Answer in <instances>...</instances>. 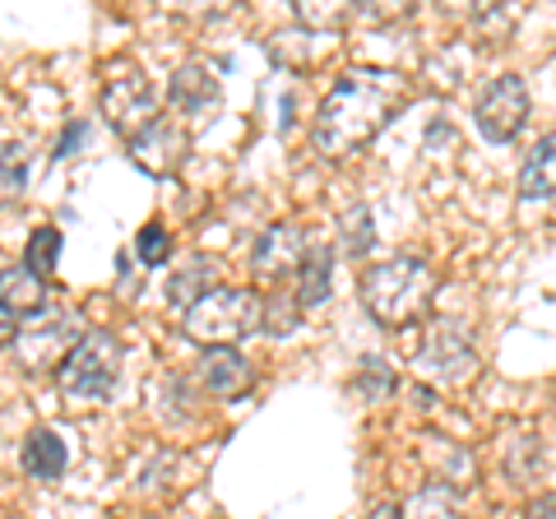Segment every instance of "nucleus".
Here are the masks:
<instances>
[{"label":"nucleus","instance_id":"bb28decb","mask_svg":"<svg viewBox=\"0 0 556 519\" xmlns=\"http://www.w3.org/2000/svg\"><path fill=\"white\" fill-rule=\"evenodd\" d=\"M14 334H20V320H14L10 311H0V349H10Z\"/></svg>","mask_w":556,"mask_h":519},{"label":"nucleus","instance_id":"423d86ee","mask_svg":"<svg viewBox=\"0 0 556 519\" xmlns=\"http://www.w3.org/2000/svg\"><path fill=\"white\" fill-rule=\"evenodd\" d=\"M473 126L486 144H510L529 126V84L519 75H496L478 98Z\"/></svg>","mask_w":556,"mask_h":519},{"label":"nucleus","instance_id":"4468645a","mask_svg":"<svg viewBox=\"0 0 556 519\" xmlns=\"http://www.w3.org/2000/svg\"><path fill=\"white\" fill-rule=\"evenodd\" d=\"M556 195V130L543 135L519 163V200H552Z\"/></svg>","mask_w":556,"mask_h":519},{"label":"nucleus","instance_id":"393cba45","mask_svg":"<svg viewBox=\"0 0 556 519\" xmlns=\"http://www.w3.org/2000/svg\"><path fill=\"white\" fill-rule=\"evenodd\" d=\"M525 519H556V492H543V496H538Z\"/></svg>","mask_w":556,"mask_h":519},{"label":"nucleus","instance_id":"f8f14e48","mask_svg":"<svg viewBox=\"0 0 556 519\" xmlns=\"http://www.w3.org/2000/svg\"><path fill=\"white\" fill-rule=\"evenodd\" d=\"M218 98H223V89H218L214 71H204V65H195V61L181 65L167 84V102L177 112H190V116H204L208 107H218Z\"/></svg>","mask_w":556,"mask_h":519},{"label":"nucleus","instance_id":"f257e3e1","mask_svg":"<svg viewBox=\"0 0 556 519\" xmlns=\"http://www.w3.org/2000/svg\"><path fill=\"white\" fill-rule=\"evenodd\" d=\"M404 102H408V79L399 71L357 65V71L339 75V84L325 93L311 140H316L325 159H348V153L367 149L404 112Z\"/></svg>","mask_w":556,"mask_h":519},{"label":"nucleus","instance_id":"7ed1b4c3","mask_svg":"<svg viewBox=\"0 0 556 519\" xmlns=\"http://www.w3.org/2000/svg\"><path fill=\"white\" fill-rule=\"evenodd\" d=\"M260 316H265V302L255 288H214L186 311L181 330L200 349H237V339L260 330Z\"/></svg>","mask_w":556,"mask_h":519},{"label":"nucleus","instance_id":"6ab92c4d","mask_svg":"<svg viewBox=\"0 0 556 519\" xmlns=\"http://www.w3.org/2000/svg\"><path fill=\"white\" fill-rule=\"evenodd\" d=\"M56 260H61V228H38L24 246V269L47 283L51 274H56Z\"/></svg>","mask_w":556,"mask_h":519},{"label":"nucleus","instance_id":"0eeeda50","mask_svg":"<svg viewBox=\"0 0 556 519\" xmlns=\"http://www.w3.org/2000/svg\"><path fill=\"white\" fill-rule=\"evenodd\" d=\"M102 116L112 121V130H121L126 140H135L144 126L159 121V89L149 84L144 71H121L116 79H108V89H102Z\"/></svg>","mask_w":556,"mask_h":519},{"label":"nucleus","instance_id":"b1692460","mask_svg":"<svg viewBox=\"0 0 556 519\" xmlns=\"http://www.w3.org/2000/svg\"><path fill=\"white\" fill-rule=\"evenodd\" d=\"M371 241H376V232H371V214L357 204L353 214H343V251H348V255H367V251H371Z\"/></svg>","mask_w":556,"mask_h":519},{"label":"nucleus","instance_id":"2eb2a0df","mask_svg":"<svg viewBox=\"0 0 556 519\" xmlns=\"http://www.w3.org/2000/svg\"><path fill=\"white\" fill-rule=\"evenodd\" d=\"M329 288H334V255H329V246H311L302 269H298V306L302 311H320L329 302Z\"/></svg>","mask_w":556,"mask_h":519},{"label":"nucleus","instance_id":"20e7f679","mask_svg":"<svg viewBox=\"0 0 556 519\" xmlns=\"http://www.w3.org/2000/svg\"><path fill=\"white\" fill-rule=\"evenodd\" d=\"M121 362H126L121 339H112L108 330H89L75 339V349L56 367V385L75 404H102V400H112V390L121 380Z\"/></svg>","mask_w":556,"mask_h":519},{"label":"nucleus","instance_id":"cd10ccee","mask_svg":"<svg viewBox=\"0 0 556 519\" xmlns=\"http://www.w3.org/2000/svg\"><path fill=\"white\" fill-rule=\"evenodd\" d=\"M367 519H404V515H399V506H390V501H380V506H371Z\"/></svg>","mask_w":556,"mask_h":519},{"label":"nucleus","instance_id":"9b49d317","mask_svg":"<svg viewBox=\"0 0 556 519\" xmlns=\"http://www.w3.org/2000/svg\"><path fill=\"white\" fill-rule=\"evenodd\" d=\"M195 380H200V390L214 394V400H237V394H247L255 385V367L241 349H204Z\"/></svg>","mask_w":556,"mask_h":519},{"label":"nucleus","instance_id":"a878e982","mask_svg":"<svg viewBox=\"0 0 556 519\" xmlns=\"http://www.w3.org/2000/svg\"><path fill=\"white\" fill-rule=\"evenodd\" d=\"M84 135H89V126H84V121H75V126L65 130V140L56 144V159H70V149H75V144L84 140Z\"/></svg>","mask_w":556,"mask_h":519},{"label":"nucleus","instance_id":"1a4fd4ad","mask_svg":"<svg viewBox=\"0 0 556 519\" xmlns=\"http://www.w3.org/2000/svg\"><path fill=\"white\" fill-rule=\"evenodd\" d=\"M70 330H75V320L70 316H47L42 311V316H33V330L14 334L10 349L20 353V362L33 376H47V371L61 367L70 349H75V343H70Z\"/></svg>","mask_w":556,"mask_h":519},{"label":"nucleus","instance_id":"a211bd4d","mask_svg":"<svg viewBox=\"0 0 556 519\" xmlns=\"http://www.w3.org/2000/svg\"><path fill=\"white\" fill-rule=\"evenodd\" d=\"M28 186V149L24 144H0V210L14 204Z\"/></svg>","mask_w":556,"mask_h":519},{"label":"nucleus","instance_id":"f03ea898","mask_svg":"<svg viewBox=\"0 0 556 519\" xmlns=\"http://www.w3.org/2000/svg\"><path fill=\"white\" fill-rule=\"evenodd\" d=\"M431 292H437V269L417 255H390L386 265H371L362 274V306L386 330L413 325L427 311Z\"/></svg>","mask_w":556,"mask_h":519},{"label":"nucleus","instance_id":"9d476101","mask_svg":"<svg viewBox=\"0 0 556 519\" xmlns=\"http://www.w3.org/2000/svg\"><path fill=\"white\" fill-rule=\"evenodd\" d=\"M186 153H190V135L177 126V121H163V116L130 140L135 167H144L149 177H172V172L186 163Z\"/></svg>","mask_w":556,"mask_h":519},{"label":"nucleus","instance_id":"dca6fc26","mask_svg":"<svg viewBox=\"0 0 556 519\" xmlns=\"http://www.w3.org/2000/svg\"><path fill=\"white\" fill-rule=\"evenodd\" d=\"M65 464H70V450H65V441L56 436V431H51V427L28 431V441H24V469L33 478L56 482L65 473Z\"/></svg>","mask_w":556,"mask_h":519},{"label":"nucleus","instance_id":"6e6552de","mask_svg":"<svg viewBox=\"0 0 556 519\" xmlns=\"http://www.w3.org/2000/svg\"><path fill=\"white\" fill-rule=\"evenodd\" d=\"M306 251H311V241H306V232L298 228V223H278V228H265V237L255 241L251 269H255L260 283L283 288L288 279H298Z\"/></svg>","mask_w":556,"mask_h":519},{"label":"nucleus","instance_id":"39448f33","mask_svg":"<svg viewBox=\"0 0 556 519\" xmlns=\"http://www.w3.org/2000/svg\"><path fill=\"white\" fill-rule=\"evenodd\" d=\"M417 376L431 385H450L459 390L478 376V353H473V334L459 320H437L427 330V343L417 349Z\"/></svg>","mask_w":556,"mask_h":519},{"label":"nucleus","instance_id":"412c9836","mask_svg":"<svg viewBox=\"0 0 556 519\" xmlns=\"http://www.w3.org/2000/svg\"><path fill=\"white\" fill-rule=\"evenodd\" d=\"M298 320H302V306L298 298H288V292H274V298L265 302V316H260V330H269V334H292L298 330Z\"/></svg>","mask_w":556,"mask_h":519},{"label":"nucleus","instance_id":"f3484780","mask_svg":"<svg viewBox=\"0 0 556 519\" xmlns=\"http://www.w3.org/2000/svg\"><path fill=\"white\" fill-rule=\"evenodd\" d=\"M214 288H218L214 283V260H204V255L186 260L177 274H167V302L181 306V311H190L204 298V292H214Z\"/></svg>","mask_w":556,"mask_h":519},{"label":"nucleus","instance_id":"5701e85b","mask_svg":"<svg viewBox=\"0 0 556 519\" xmlns=\"http://www.w3.org/2000/svg\"><path fill=\"white\" fill-rule=\"evenodd\" d=\"M394 385H399V376H394V367H390L386 357H367V362H362L357 390L367 394V400H390Z\"/></svg>","mask_w":556,"mask_h":519},{"label":"nucleus","instance_id":"ddd939ff","mask_svg":"<svg viewBox=\"0 0 556 519\" xmlns=\"http://www.w3.org/2000/svg\"><path fill=\"white\" fill-rule=\"evenodd\" d=\"M0 311H10L14 320H33L47 311V283L24 265L0 269Z\"/></svg>","mask_w":556,"mask_h":519},{"label":"nucleus","instance_id":"aec40b11","mask_svg":"<svg viewBox=\"0 0 556 519\" xmlns=\"http://www.w3.org/2000/svg\"><path fill=\"white\" fill-rule=\"evenodd\" d=\"M399 515H404V519H464V515H459V496L450 492V488H427V492H417Z\"/></svg>","mask_w":556,"mask_h":519},{"label":"nucleus","instance_id":"4be33fe9","mask_svg":"<svg viewBox=\"0 0 556 519\" xmlns=\"http://www.w3.org/2000/svg\"><path fill=\"white\" fill-rule=\"evenodd\" d=\"M135 255H139V265L163 269V265H167V255H172V232L163 228V223H149V228H139V237H135Z\"/></svg>","mask_w":556,"mask_h":519}]
</instances>
